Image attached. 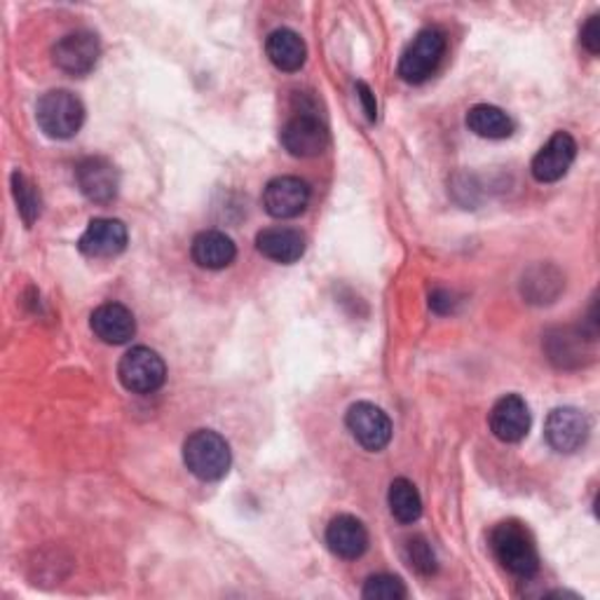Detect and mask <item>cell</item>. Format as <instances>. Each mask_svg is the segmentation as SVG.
Segmentation results:
<instances>
[{
  "label": "cell",
  "instance_id": "6da1fadb",
  "mask_svg": "<svg viewBox=\"0 0 600 600\" xmlns=\"http://www.w3.org/2000/svg\"><path fill=\"white\" fill-rule=\"evenodd\" d=\"M491 549L498 563L521 580H530L540 570V553L530 530L519 521H502L491 532Z\"/></svg>",
  "mask_w": 600,
  "mask_h": 600
},
{
  "label": "cell",
  "instance_id": "7a4b0ae2",
  "mask_svg": "<svg viewBox=\"0 0 600 600\" xmlns=\"http://www.w3.org/2000/svg\"><path fill=\"white\" fill-rule=\"evenodd\" d=\"M184 462L199 481H220L230 470L233 453L218 432L197 430L184 443Z\"/></svg>",
  "mask_w": 600,
  "mask_h": 600
},
{
  "label": "cell",
  "instance_id": "3957f363",
  "mask_svg": "<svg viewBox=\"0 0 600 600\" xmlns=\"http://www.w3.org/2000/svg\"><path fill=\"white\" fill-rule=\"evenodd\" d=\"M36 120L50 139H71L85 122V106L69 90H52L40 97Z\"/></svg>",
  "mask_w": 600,
  "mask_h": 600
},
{
  "label": "cell",
  "instance_id": "277c9868",
  "mask_svg": "<svg viewBox=\"0 0 600 600\" xmlns=\"http://www.w3.org/2000/svg\"><path fill=\"white\" fill-rule=\"evenodd\" d=\"M446 55V33L439 29H422L399 59V78L411 85L425 82Z\"/></svg>",
  "mask_w": 600,
  "mask_h": 600
},
{
  "label": "cell",
  "instance_id": "5b68a950",
  "mask_svg": "<svg viewBox=\"0 0 600 600\" xmlns=\"http://www.w3.org/2000/svg\"><path fill=\"white\" fill-rule=\"evenodd\" d=\"M118 377L127 392L153 394L165 385L167 366L150 347H131L118 364Z\"/></svg>",
  "mask_w": 600,
  "mask_h": 600
},
{
  "label": "cell",
  "instance_id": "8992f818",
  "mask_svg": "<svg viewBox=\"0 0 600 600\" xmlns=\"http://www.w3.org/2000/svg\"><path fill=\"white\" fill-rule=\"evenodd\" d=\"M345 425L354 436V441L371 453L383 451L392 441V422L387 413L383 409H377L375 404L368 402L352 404L345 415Z\"/></svg>",
  "mask_w": 600,
  "mask_h": 600
},
{
  "label": "cell",
  "instance_id": "52a82bcc",
  "mask_svg": "<svg viewBox=\"0 0 600 600\" xmlns=\"http://www.w3.org/2000/svg\"><path fill=\"white\" fill-rule=\"evenodd\" d=\"M101 57V42L92 31H76L57 40L52 48V59L57 69L69 76H87Z\"/></svg>",
  "mask_w": 600,
  "mask_h": 600
},
{
  "label": "cell",
  "instance_id": "ba28073f",
  "mask_svg": "<svg viewBox=\"0 0 600 600\" xmlns=\"http://www.w3.org/2000/svg\"><path fill=\"white\" fill-rule=\"evenodd\" d=\"M589 430H591L589 420L582 411H577L572 406H561L549 413L544 425V439L555 453L570 455L584 446L589 439Z\"/></svg>",
  "mask_w": 600,
  "mask_h": 600
},
{
  "label": "cell",
  "instance_id": "9c48e42d",
  "mask_svg": "<svg viewBox=\"0 0 600 600\" xmlns=\"http://www.w3.org/2000/svg\"><path fill=\"white\" fill-rule=\"evenodd\" d=\"M279 141L294 158H317L328 146V129L313 114H298L282 127Z\"/></svg>",
  "mask_w": 600,
  "mask_h": 600
},
{
  "label": "cell",
  "instance_id": "30bf717a",
  "mask_svg": "<svg viewBox=\"0 0 600 600\" xmlns=\"http://www.w3.org/2000/svg\"><path fill=\"white\" fill-rule=\"evenodd\" d=\"M76 184L90 203L108 205L118 195L120 174L114 163L101 158V155H92L76 167Z\"/></svg>",
  "mask_w": 600,
  "mask_h": 600
},
{
  "label": "cell",
  "instance_id": "8fae6325",
  "mask_svg": "<svg viewBox=\"0 0 600 600\" xmlns=\"http://www.w3.org/2000/svg\"><path fill=\"white\" fill-rule=\"evenodd\" d=\"M577 158V141L568 135V131H555V135L538 150L532 158L530 171L532 179L540 184H555L570 171L572 163Z\"/></svg>",
  "mask_w": 600,
  "mask_h": 600
},
{
  "label": "cell",
  "instance_id": "7c38bea8",
  "mask_svg": "<svg viewBox=\"0 0 600 600\" xmlns=\"http://www.w3.org/2000/svg\"><path fill=\"white\" fill-rule=\"evenodd\" d=\"M260 199L273 218H296L309 205V186L298 176H277L263 188Z\"/></svg>",
  "mask_w": 600,
  "mask_h": 600
},
{
  "label": "cell",
  "instance_id": "4fadbf2b",
  "mask_svg": "<svg viewBox=\"0 0 600 600\" xmlns=\"http://www.w3.org/2000/svg\"><path fill=\"white\" fill-rule=\"evenodd\" d=\"M127 226L118 218H92L78 239L80 254L90 258H114L127 249Z\"/></svg>",
  "mask_w": 600,
  "mask_h": 600
},
{
  "label": "cell",
  "instance_id": "5bb4252c",
  "mask_svg": "<svg viewBox=\"0 0 600 600\" xmlns=\"http://www.w3.org/2000/svg\"><path fill=\"white\" fill-rule=\"evenodd\" d=\"M90 326L95 336L108 345H125L137 333V319L131 315V309L122 303H104L99 305L92 317Z\"/></svg>",
  "mask_w": 600,
  "mask_h": 600
},
{
  "label": "cell",
  "instance_id": "9a60e30c",
  "mask_svg": "<svg viewBox=\"0 0 600 600\" xmlns=\"http://www.w3.org/2000/svg\"><path fill=\"white\" fill-rule=\"evenodd\" d=\"M491 430L504 443H519L530 432V409L519 394H506L491 411Z\"/></svg>",
  "mask_w": 600,
  "mask_h": 600
},
{
  "label": "cell",
  "instance_id": "2e32d148",
  "mask_svg": "<svg viewBox=\"0 0 600 600\" xmlns=\"http://www.w3.org/2000/svg\"><path fill=\"white\" fill-rule=\"evenodd\" d=\"M326 544L341 559L354 561L368 549V530L357 517L341 514L331 519L326 528Z\"/></svg>",
  "mask_w": 600,
  "mask_h": 600
},
{
  "label": "cell",
  "instance_id": "e0dca14e",
  "mask_svg": "<svg viewBox=\"0 0 600 600\" xmlns=\"http://www.w3.org/2000/svg\"><path fill=\"white\" fill-rule=\"evenodd\" d=\"M305 235L296 228H265L256 235V249L275 263L292 265L305 254Z\"/></svg>",
  "mask_w": 600,
  "mask_h": 600
},
{
  "label": "cell",
  "instance_id": "ac0fdd59",
  "mask_svg": "<svg viewBox=\"0 0 600 600\" xmlns=\"http://www.w3.org/2000/svg\"><path fill=\"white\" fill-rule=\"evenodd\" d=\"M190 254H193V260L199 265V268L224 271L235 260L237 247H235V242L226 233L205 230V233H199L193 239Z\"/></svg>",
  "mask_w": 600,
  "mask_h": 600
},
{
  "label": "cell",
  "instance_id": "d6986e66",
  "mask_svg": "<svg viewBox=\"0 0 600 600\" xmlns=\"http://www.w3.org/2000/svg\"><path fill=\"white\" fill-rule=\"evenodd\" d=\"M265 52L273 61L275 69L284 73H296L303 69V63L307 59V48L305 40L292 31V29H277L265 40Z\"/></svg>",
  "mask_w": 600,
  "mask_h": 600
},
{
  "label": "cell",
  "instance_id": "ffe728a7",
  "mask_svg": "<svg viewBox=\"0 0 600 600\" xmlns=\"http://www.w3.org/2000/svg\"><path fill=\"white\" fill-rule=\"evenodd\" d=\"M563 286H565L563 275L555 271L553 265L540 263L523 275L521 294L532 305H547V303H553L555 298H559Z\"/></svg>",
  "mask_w": 600,
  "mask_h": 600
},
{
  "label": "cell",
  "instance_id": "44dd1931",
  "mask_svg": "<svg viewBox=\"0 0 600 600\" xmlns=\"http://www.w3.org/2000/svg\"><path fill=\"white\" fill-rule=\"evenodd\" d=\"M466 127L483 139H509L517 129L514 120H511L502 108L491 104H479L470 108V114H466Z\"/></svg>",
  "mask_w": 600,
  "mask_h": 600
},
{
  "label": "cell",
  "instance_id": "7402d4cb",
  "mask_svg": "<svg viewBox=\"0 0 600 600\" xmlns=\"http://www.w3.org/2000/svg\"><path fill=\"white\" fill-rule=\"evenodd\" d=\"M390 511L399 523H415L422 514V498L417 493L415 483L409 479H394L387 493Z\"/></svg>",
  "mask_w": 600,
  "mask_h": 600
},
{
  "label": "cell",
  "instance_id": "603a6c76",
  "mask_svg": "<svg viewBox=\"0 0 600 600\" xmlns=\"http://www.w3.org/2000/svg\"><path fill=\"white\" fill-rule=\"evenodd\" d=\"M12 195L17 203V212L21 214V218H24V224L33 226L36 218L40 216V195L36 186L21 171L12 174Z\"/></svg>",
  "mask_w": 600,
  "mask_h": 600
},
{
  "label": "cell",
  "instance_id": "cb8c5ba5",
  "mask_svg": "<svg viewBox=\"0 0 600 600\" xmlns=\"http://www.w3.org/2000/svg\"><path fill=\"white\" fill-rule=\"evenodd\" d=\"M582 357V333L559 331V336H549V360L559 366H572V362H580Z\"/></svg>",
  "mask_w": 600,
  "mask_h": 600
},
{
  "label": "cell",
  "instance_id": "d4e9b609",
  "mask_svg": "<svg viewBox=\"0 0 600 600\" xmlns=\"http://www.w3.org/2000/svg\"><path fill=\"white\" fill-rule=\"evenodd\" d=\"M362 596L366 600H404L409 591L406 584L394 574H373L366 580Z\"/></svg>",
  "mask_w": 600,
  "mask_h": 600
},
{
  "label": "cell",
  "instance_id": "484cf974",
  "mask_svg": "<svg viewBox=\"0 0 600 600\" xmlns=\"http://www.w3.org/2000/svg\"><path fill=\"white\" fill-rule=\"evenodd\" d=\"M406 555H409V565L415 572H420V574H432V572H436L434 551H432V547H430V542L425 538H413V540H409Z\"/></svg>",
  "mask_w": 600,
  "mask_h": 600
},
{
  "label": "cell",
  "instance_id": "4316f807",
  "mask_svg": "<svg viewBox=\"0 0 600 600\" xmlns=\"http://www.w3.org/2000/svg\"><path fill=\"white\" fill-rule=\"evenodd\" d=\"M580 38H582V46H584V50L589 55L596 57L600 52V17L598 14H591L587 19V24L582 27Z\"/></svg>",
  "mask_w": 600,
  "mask_h": 600
},
{
  "label": "cell",
  "instance_id": "83f0119b",
  "mask_svg": "<svg viewBox=\"0 0 600 600\" xmlns=\"http://www.w3.org/2000/svg\"><path fill=\"white\" fill-rule=\"evenodd\" d=\"M460 301H455V294L446 292V288H436V292L430 296V307L434 309L436 315H451L455 313V305Z\"/></svg>",
  "mask_w": 600,
  "mask_h": 600
},
{
  "label": "cell",
  "instance_id": "f1b7e54d",
  "mask_svg": "<svg viewBox=\"0 0 600 600\" xmlns=\"http://www.w3.org/2000/svg\"><path fill=\"white\" fill-rule=\"evenodd\" d=\"M357 95H360V99L364 104V110H366L368 120L375 122V118H377V104H375V97L371 92V87L366 82H357Z\"/></svg>",
  "mask_w": 600,
  "mask_h": 600
}]
</instances>
